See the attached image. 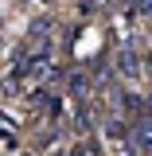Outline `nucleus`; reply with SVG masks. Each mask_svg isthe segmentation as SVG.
I'll list each match as a JSON object with an SVG mask.
<instances>
[{
  "label": "nucleus",
  "instance_id": "nucleus-8",
  "mask_svg": "<svg viewBox=\"0 0 152 156\" xmlns=\"http://www.w3.org/2000/svg\"><path fill=\"white\" fill-rule=\"evenodd\" d=\"M97 4H101V0H82V4H78V8H82V16H86V12H94Z\"/></svg>",
  "mask_w": 152,
  "mask_h": 156
},
{
  "label": "nucleus",
  "instance_id": "nucleus-6",
  "mask_svg": "<svg viewBox=\"0 0 152 156\" xmlns=\"http://www.w3.org/2000/svg\"><path fill=\"white\" fill-rule=\"evenodd\" d=\"M105 136H109V140H129V125H125V121H109V125H105Z\"/></svg>",
  "mask_w": 152,
  "mask_h": 156
},
{
  "label": "nucleus",
  "instance_id": "nucleus-12",
  "mask_svg": "<svg viewBox=\"0 0 152 156\" xmlns=\"http://www.w3.org/2000/svg\"><path fill=\"white\" fill-rule=\"evenodd\" d=\"M19 4H27V0H19Z\"/></svg>",
  "mask_w": 152,
  "mask_h": 156
},
{
  "label": "nucleus",
  "instance_id": "nucleus-1",
  "mask_svg": "<svg viewBox=\"0 0 152 156\" xmlns=\"http://www.w3.org/2000/svg\"><path fill=\"white\" fill-rule=\"evenodd\" d=\"M129 140H133L136 156H152V121L148 117H140L133 129H129Z\"/></svg>",
  "mask_w": 152,
  "mask_h": 156
},
{
  "label": "nucleus",
  "instance_id": "nucleus-4",
  "mask_svg": "<svg viewBox=\"0 0 152 156\" xmlns=\"http://www.w3.org/2000/svg\"><path fill=\"white\" fill-rule=\"evenodd\" d=\"M70 94H74L78 101H86V94H90V78L82 74V70H74V74H70Z\"/></svg>",
  "mask_w": 152,
  "mask_h": 156
},
{
  "label": "nucleus",
  "instance_id": "nucleus-5",
  "mask_svg": "<svg viewBox=\"0 0 152 156\" xmlns=\"http://www.w3.org/2000/svg\"><path fill=\"white\" fill-rule=\"evenodd\" d=\"M51 31H55V20L51 16H39L35 23H31V39H47Z\"/></svg>",
  "mask_w": 152,
  "mask_h": 156
},
{
  "label": "nucleus",
  "instance_id": "nucleus-3",
  "mask_svg": "<svg viewBox=\"0 0 152 156\" xmlns=\"http://www.w3.org/2000/svg\"><path fill=\"white\" fill-rule=\"evenodd\" d=\"M74 129H78V136H86L90 129H94V109H90V105H82V109L74 113Z\"/></svg>",
  "mask_w": 152,
  "mask_h": 156
},
{
  "label": "nucleus",
  "instance_id": "nucleus-10",
  "mask_svg": "<svg viewBox=\"0 0 152 156\" xmlns=\"http://www.w3.org/2000/svg\"><path fill=\"white\" fill-rule=\"evenodd\" d=\"M16 156H35V152H16Z\"/></svg>",
  "mask_w": 152,
  "mask_h": 156
},
{
  "label": "nucleus",
  "instance_id": "nucleus-7",
  "mask_svg": "<svg viewBox=\"0 0 152 156\" xmlns=\"http://www.w3.org/2000/svg\"><path fill=\"white\" fill-rule=\"evenodd\" d=\"M70 156H94V140H74V148H70Z\"/></svg>",
  "mask_w": 152,
  "mask_h": 156
},
{
  "label": "nucleus",
  "instance_id": "nucleus-11",
  "mask_svg": "<svg viewBox=\"0 0 152 156\" xmlns=\"http://www.w3.org/2000/svg\"><path fill=\"white\" fill-rule=\"evenodd\" d=\"M148 66H152V51H148Z\"/></svg>",
  "mask_w": 152,
  "mask_h": 156
},
{
  "label": "nucleus",
  "instance_id": "nucleus-9",
  "mask_svg": "<svg viewBox=\"0 0 152 156\" xmlns=\"http://www.w3.org/2000/svg\"><path fill=\"white\" fill-rule=\"evenodd\" d=\"M144 117H148V121H152V101H148V113H144Z\"/></svg>",
  "mask_w": 152,
  "mask_h": 156
},
{
  "label": "nucleus",
  "instance_id": "nucleus-2",
  "mask_svg": "<svg viewBox=\"0 0 152 156\" xmlns=\"http://www.w3.org/2000/svg\"><path fill=\"white\" fill-rule=\"evenodd\" d=\"M117 70H121V78H140V55H136V47H121L117 51Z\"/></svg>",
  "mask_w": 152,
  "mask_h": 156
}]
</instances>
